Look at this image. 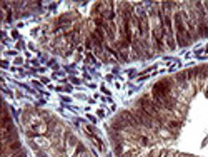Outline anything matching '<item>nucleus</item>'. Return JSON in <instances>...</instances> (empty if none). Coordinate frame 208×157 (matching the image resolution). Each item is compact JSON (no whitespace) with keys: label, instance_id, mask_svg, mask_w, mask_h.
Returning a JSON list of instances; mask_svg holds the SVG:
<instances>
[{"label":"nucleus","instance_id":"obj_3","mask_svg":"<svg viewBox=\"0 0 208 157\" xmlns=\"http://www.w3.org/2000/svg\"><path fill=\"white\" fill-rule=\"evenodd\" d=\"M138 104H140V109H142L143 112H146V114L150 115L153 120H162V112H160V109H158L153 102H150L146 97L140 99Z\"/></svg>","mask_w":208,"mask_h":157},{"label":"nucleus","instance_id":"obj_2","mask_svg":"<svg viewBox=\"0 0 208 157\" xmlns=\"http://www.w3.org/2000/svg\"><path fill=\"white\" fill-rule=\"evenodd\" d=\"M170 90H172V80L163 78V80L157 82L153 85V102L160 104L166 97H170Z\"/></svg>","mask_w":208,"mask_h":157},{"label":"nucleus","instance_id":"obj_1","mask_svg":"<svg viewBox=\"0 0 208 157\" xmlns=\"http://www.w3.org/2000/svg\"><path fill=\"white\" fill-rule=\"evenodd\" d=\"M175 20V28H177V40H178V45L180 47H185L186 43L190 42V34L185 27V22H183V15L180 12H175L173 15Z\"/></svg>","mask_w":208,"mask_h":157},{"label":"nucleus","instance_id":"obj_4","mask_svg":"<svg viewBox=\"0 0 208 157\" xmlns=\"http://www.w3.org/2000/svg\"><path fill=\"white\" fill-rule=\"evenodd\" d=\"M168 126L172 127V129H178V127H180V122H177V120H170V122H168Z\"/></svg>","mask_w":208,"mask_h":157}]
</instances>
